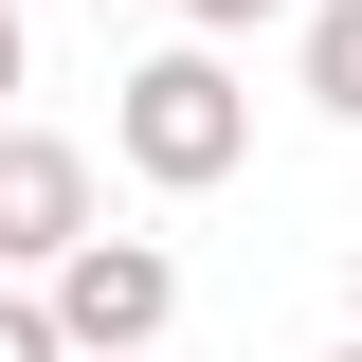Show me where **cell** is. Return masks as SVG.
<instances>
[{"instance_id":"cell-4","label":"cell","mask_w":362,"mask_h":362,"mask_svg":"<svg viewBox=\"0 0 362 362\" xmlns=\"http://www.w3.org/2000/svg\"><path fill=\"white\" fill-rule=\"evenodd\" d=\"M308 109L362 127V0H308Z\"/></svg>"},{"instance_id":"cell-9","label":"cell","mask_w":362,"mask_h":362,"mask_svg":"<svg viewBox=\"0 0 362 362\" xmlns=\"http://www.w3.org/2000/svg\"><path fill=\"white\" fill-rule=\"evenodd\" d=\"M344 290H362V272H344Z\"/></svg>"},{"instance_id":"cell-3","label":"cell","mask_w":362,"mask_h":362,"mask_svg":"<svg viewBox=\"0 0 362 362\" xmlns=\"http://www.w3.org/2000/svg\"><path fill=\"white\" fill-rule=\"evenodd\" d=\"M54 254H90V145L0 127V272H54Z\"/></svg>"},{"instance_id":"cell-7","label":"cell","mask_w":362,"mask_h":362,"mask_svg":"<svg viewBox=\"0 0 362 362\" xmlns=\"http://www.w3.org/2000/svg\"><path fill=\"white\" fill-rule=\"evenodd\" d=\"M0 90H18V18H0Z\"/></svg>"},{"instance_id":"cell-10","label":"cell","mask_w":362,"mask_h":362,"mask_svg":"<svg viewBox=\"0 0 362 362\" xmlns=\"http://www.w3.org/2000/svg\"><path fill=\"white\" fill-rule=\"evenodd\" d=\"M344 362H362V344H344Z\"/></svg>"},{"instance_id":"cell-1","label":"cell","mask_w":362,"mask_h":362,"mask_svg":"<svg viewBox=\"0 0 362 362\" xmlns=\"http://www.w3.org/2000/svg\"><path fill=\"white\" fill-rule=\"evenodd\" d=\"M109 145H127V181L199 199V181H235V163H254V90L181 37V54H145V73H109Z\"/></svg>"},{"instance_id":"cell-6","label":"cell","mask_w":362,"mask_h":362,"mask_svg":"<svg viewBox=\"0 0 362 362\" xmlns=\"http://www.w3.org/2000/svg\"><path fill=\"white\" fill-rule=\"evenodd\" d=\"M254 18H290V0H181V37H254Z\"/></svg>"},{"instance_id":"cell-2","label":"cell","mask_w":362,"mask_h":362,"mask_svg":"<svg viewBox=\"0 0 362 362\" xmlns=\"http://www.w3.org/2000/svg\"><path fill=\"white\" fill-rule=\"evenodd\" d=\"M37 308H54L73 362H145V344L181 326V254H163V235H90V254L37 272Z\"/></svg>"},{"instance_id":"cell-8","label":"cell","mask_w":362,"mask_h":362,"mask_svg":"<svg viewBox=\"0 0 362 362\" xmlns=\"http://www.w3.org/2000/svg\"><path fill=\"white\" fill-rule=\"evenodd\" d=\"M0 18H18V0H0Z\"/></svg>"},{"instance_id":"cell-5","label":"cell","mask_w":362,"mask_h":362,"mask_svg":"<svg viewBox=\"0 0 362 362\" xmlns=\"http://www.w3.org/2000/svg\"><path fill=\"white\" fill-rule=\"evenodd\" d=\"M0 362H73V344H54V308H37V290H0Z\"/></svg>"}]
</instances>
